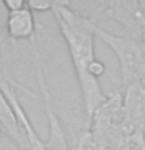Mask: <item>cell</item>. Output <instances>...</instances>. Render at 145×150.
Returning <instances> with one entry per match:
<instances>
[{
	"label": "cell",
	"instance_id": "cell-4",
	"mask_svg": "<svg viewBox=\"0 0 145 150\" xmlns=\"http://www.w3.org/2000/svg\"><path fill=\"white\" fill-rule=\"evenodd\" d=\"M30 6L16 13H8L6 19V33L13 42L17 41H34L36 39V25L34 16Z\"/></svg>",
	"mask_w": 145,
	"mask_h": 150
},
{
	"label": "cell",
	"instance_id": "cell-3",
	"mask_svg": "<svg viewBox=\"0 0 145 150\" xmlns=\"http://www.w3.org/2000/svg\"><path fill=\"white\" fill-rule=\"evenodd\" d=\"M117 22L123 28L125 36L137 39L145 45V9L136 0H112L105 2L101 21Z\"/></svg>",
	"mask_w": 145,
	"mask_h": 150
},
{
	"label": "cell",
	"instance_id": "cell-5",
	"mask_svg": "<svg viewBox=\"0 0 145 150\" xmlns=\"http://www.w3.org/2000/svg\"><path fill=\"white\" fill-rule=\"evenodd\" d=\"M28 6L33 13H45L53 9V2H45V0H30Z\"/></svg>",
	"mask_w": 145,
	"mask_h": 150
},
{
	"label": "cell",
	"instance_id": "cell-6",
	"mask_svg": "<svg viewBox=\"0 0 145 150\" xmlns=\"http://www.w3.org/2000/svg\"><path fill=\"white\" fill-rule=\"evenodd\" d=\"M3 5L8 13H16V11H20V9L27 8L28 2H25V0H3Z\"/></svg>",
	"mask_w": 145,
	"mask_h": 150
},
{
	"label": "cell",
	"instance_id": "cell-2",
	"mask_svg": "<svg viewBox=\"0 0 145 150\" xmlns=\"http://www.w3.org/2000/svg\"><path fill=\"white\" fill-rule=\"evenodd\" d=\"M33 44V55H34V66H36V80H37V88H39V98L44 105V111L47 116V124H49V134L47 139L42 141V150H72L69 147L65 131L63 128L59 117L56 116V111L51 103V94L47 86V80L44 75V67H42L41 58H39V50L36 45V39L31 41Z\"/></svg>",
	"mask_w": 145,
	"mask_h": 150
},
{
	"label": "cell",
	"instance_id": "cell-7",
	"mask_svg": "<svg viewBox=\"0 0 145 150\" xmlns=\"http://www.w3.org/2000/svg\"><path fill=\"white\" fill-rule=\"evenodd\" d=\"M0 81H16L13 78L11 72H8L3 66V59H2V50H0Z\"/></svg>",
	"mask_w": 145,
	"mask_h": 150
},
{
	"label": "cell",
	"instance_id": "cell-1",
	"mask_svg": "<svg viewBox=\"0 0 145 150\" xmlns=\"http://www.w3.org/2000/svg\"><path fill=\"white\" fill-rule=\"evenodd\" d=\"M51 13L58 22L59 31L65 41L72 59L81 92L84 128L89 130L98 108L108 100V96L100 86V77L105 74V64L95 56L98 23L75 13L67 6L65 2H55Z\"/></svg>",
	"mask_w": 145,
	"mask_h": 150
}]
</instances>
